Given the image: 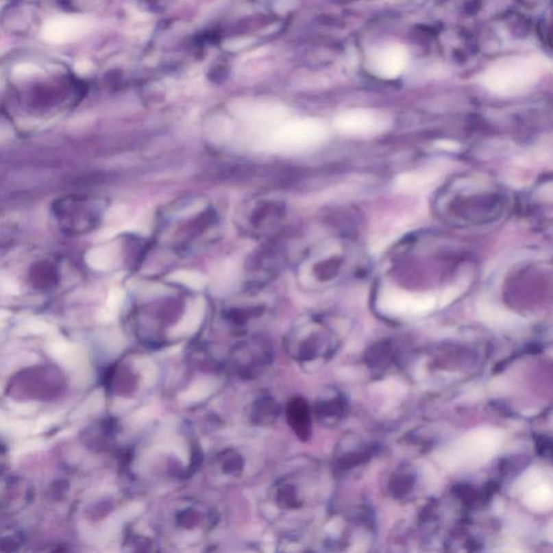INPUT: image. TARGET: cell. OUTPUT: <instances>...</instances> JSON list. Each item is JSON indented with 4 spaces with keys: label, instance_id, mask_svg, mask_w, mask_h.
Here are the masks:
<instances>
[{
    "label": "cell",
    "instance_id": "obj_1",
    "mask_svg": "<svg viewBox=\"0 0 553 553\" xmlns=\"http://www.w3.org/2000/svg\"><path fill=\"white\" fill-rule=\"evenodd\" d=\"M74 282L72 264L40 249H21L0 256V296L38 299Z\"/></svg>",
    "mask_w": 553,
    "mask_h": 553
},
{
    "label": "cell",
    "instance_id": "obj_2",
    "mask_svg": "<svg viewBox=\"0 0 553 553\" xmlns=\"http://www.w3.org/2000/svg\"><path fill=\"white\" fill-rule=\"evenodd\" d=\"M545 71V62L537 56H506L485 69L481 84L494 95L515 97L534 87Z\"/></svg>",
    "mask_w": 553,
    "mask_h": 553
},
{
    "label": "cell",
    "instance_id": "obj_3",
    "mask_svg": "<svg viewBox=\"0 0 553 553\" xmlns=\"http://www.w3.org/2000/svg\"><path fill=\"white\" fill-rule=\"evenodd\" d=\"M52 215L60 230L69 235H80L97 227L102 212L97 200L71 195L54 202Z\"/></svg>",
    "mask_w": 553,
    "mask_h": 553
},
{
    "label": "cell",
    "instance_id": "obj_4",
    "mask_svg": "<svg viewBox=\"0 0 553 553\" xmlns=\"http://www.w3.org/2000/svg\"><path fill=\"white\" fill-rule=\"evenodd\" d=\"M502 440V434L494 429L472 431L450 450L446 459L453 466H477L494 455Z\"/></svg>",
    "mask_w": 553,
    "mask_h": 553
},
{
    "label": "cell",
    "instance_id": "obj_5",
    "mask_svg": "<svg viewBox=\"0 0 553 553\" xmlns=\"http://www.w3.org/2000/svg\"><path fill=\"white\" fill-rule=\"evenodd\" d=\"M378 304L380 310L389 316H421L434 310L436 299L428 294L412 293L388 286L380 290Z\"/></svg>",
    "mask_w": 553,
    "mask_h": 553
},
{
    "label": "cell",
    "instance_id": "obj_6",
    "mask_svg": "<svg viewBox=\"0 0 553 553\" xmlns=\"http://www.w3.org/2000/svg\"><path fill=\"white\" fill-rule=\"evenodd\" d=\"M410 53L398 42H388L375 47L367 56V71L382 79H395L408 66Z\"/></svg>",
    "mask_w": 553,
    "mask_h": 553
},
{
    "label": "cell",
    "instance_id": "obj_7",
    "mask_svg": "<svg viewBox=\"0 0 553 553\" xmlns=\"http://www.w3.org/2000/svg\"><path fill=\"white\" fill-rule=\"evenodd\" d=\"M387 115L374 110L354 108L337 116L335 127L339 132L350 136H372L385 132L389 127Z\"/></svg>",
    "mask_w": 553,
    "mask_h": 553
},
{
    "label": "cell",
    "instance_id": "obj_8",
    "mask_svg": "<svg viewBox=\"0 0 553 553\" xmlns=\"http://www.w3.org/2000/svg\"><path fill=\"white\" fill-rule=\"evenodd\" d=\"M91 27L92 21L88 16L64 14L47 21L41 31V36L50 44H69L84 37L89 33Z\"/></svg>",
    "mask_w": 553,
    "mask_h": 553
},
{
    "label": "cell",
    "instance_id": "obj_9",
    "mask_svg": "<svg viewBox=\"0 0 553 553\" xmlns=\"http://www.w3.org/2000/svg\"><path fill=\"white\" fill-rule=\"evenodd\" d=\"M213 517L207 513L199 504H186L176 510L174 515L176 528L184 530H194L201 528L206 523H212Z\"/></svg>",
    "mask_w": 553,
    "mask_h": 553
},
{
    "label": "cell",
    "instance_id": "obj_10",
    "mask_svg": "<svg viewBox=\"0 0 553 553\" xmlns=\"http://www.w3.org/2000/svg\"><path fill=\"white\" fill-rule=\"evenodd\" d=\"M286 418L294 432L305 440L308 436L310 426L306 402L301 398L292 399L286 406Z\"/></svg>",
    "mask_w": 553,
    "mask_h": 553
},
{
    "label": "cell",
    "instance_id": "obj_11",
    "mask_svg": "<svg viewBox=\"0 0 553 553\" xmlns=\"http://www.w3.org/2000/svg\"><path fill=\"white\" fill-rule=\"evenodd\" d=\"M281 414L279 403L271 395H260L253 402L251 418L253 423L260 426L271 425L278 419Z\"/></svg>",
    "mask_w": 553,
    "mask_h": 553
},
{
    "label": "cell",
    "instance_id": "obj_12",
    "mask_svg": "<svg viewBox=\"0 0 553 553\" xmlns=\"http://www.w3.org/2000/svg\"><path fill=\"white\" fill-rule=\"evenodd\" d=\"M217 466L226 476H239L245 467V459L236 450H224L217 456Z\"/></svg>",
    "mask_w": 553,
    "mask_h": 553
},
{
    "label": "cell",
    "instance_id": "obj_13",
    "mask_svg": "<svg viewBox=\"0 0 553 553\" xmlns=\"http://www.w3.org/2000/svg\"><path fill=\"white\" fill-rule=\"evenodd\" d=\"M524 502L530 509L543 511L552 506V490L549 485L539 484L528 491L524 496Z\"/></svg>",
    "mask_w": 553,
    "mask_h": 553
},
{
    "label": "cell",
    "instance_id": "obj_14",
    "mask_svg": "<svg viewBox=\"0 0 553 553\" xmlns=\"http://www.w3.org/2000/svg\"><path fill=\"white\" fill-rule=\"evenodd\" d=\"M275 502L280 509L292 510L299 507V498L296 494V489L288 483L286 480L275 485V494H273Z\"/></svg>",
    "mask_w": 553,
    "mask_h": 553
},
{
    "label": "cell",
    "instance_id": "obj_15",
    "mask_svg": "<svg viewBox=\"0 0 553 553\" xmlns=\"http://www.w3.org/2000/svg\"><path fill=\"white\" fill-rule=\"evenodd\" d=\"M434 174L431 173H410L399 176L397 180V187L404 191H418L430 187L434 183Z\"/></svg>",
    "mask_w": 553,
    "mask_h": 553
},
{
    "label": "cell",
    "instance_id": "obj_16",
    "mask_svg": "<svg viewBox=\"0 0 553 553\" xmlns=\"http://www.w3.org/2000/svg\"><path fill=\"white\" fill-rule=\"evenodd\" d=\"M38 71L36 66H34V65H31V64H21L19 66H16L13 71V74L16 75V77H26V76H31V75L35 74V73Z\"/></svg>",
    "mask_w": 553,
    "mask_h": 553
},
{
    "label": "cell",
    "instance_id": "obj_17",
    "mask_svg": "<svg viewBox=\"0 0 553 553\" xmlns=\"http://www.w3.org/2000/svg\"><path fill=\"white\" fill-rule=\"evenodd\" d=\"M250 41L249 38H238L235 39V40H230L228 44L225 45V48L227 50H232V51H237L240 49L245 48L247 45H250L249 44Z\"/></svg>",
    "mask_w": 553,
    "mask_h": 553
},
{
    "label": "cell",
    "instance_id": "obj_18",
    "mask_svg": "<svg viewBox=\"0 0 553 553\" xmlns=\"http://www.w3.org/2000/svg\"><path fill=\"white\" fill-rule=\"evenodd\" d=\"M75 69L78 74H88L92 69V63L87 60H80L75 65Z\"/></svg>",
    "mask_w": 553,
    "mask_h": 553
},
{
    "label": "cell",
    "instance_id": "obj_19",
    "mask_svg": "<svg viewBox=\"0 0 553 553\" xmlns=\"http://www.w3.org/2000/svg\"><path fill=\"white\" fill-rule=\"evenodd\" d=\"M439 143H440L439 144L440 147L447 148L450 151H455V149L458 148V145H457L456 143H453V142H444V140H442V142H439Z\"/></svg>",
    "mask_w": 553,
    "mask_h": 553
}]
</instances>
